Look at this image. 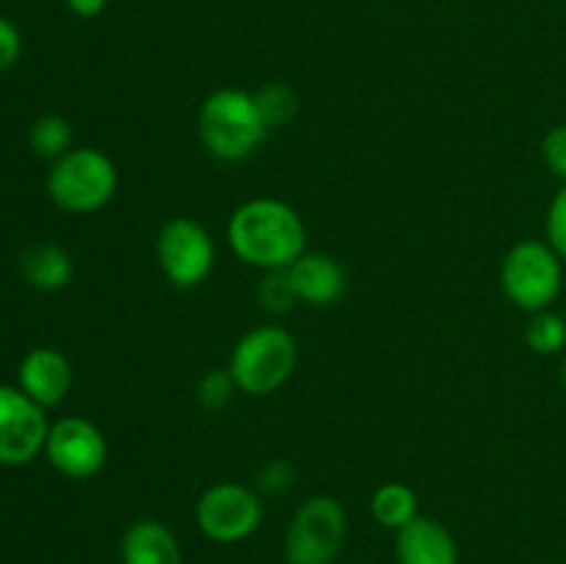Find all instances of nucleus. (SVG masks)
<instances>
[{"mask_svg": "<svg viewBox=\"0 0 566 564\" xmlns=\"http://www.w3.org/2000/svg\"><path fill=\"white\" fill-rule=\"evenodd\" d=\"M155 254L166 280L180 291L199 288L216 265V241L191 216H171L155 238Z\"/></svg>", "mask_w": 566, "mask_h": 564, "instance_id": "6e6552de", "label": "nucleus"}, {"mask_svg": "<svg viewBox=\"0 0 566 564\" xmlns=\"http://www.w3.org/2000/svg\"><path fill=\"white\" fill-rule=\"evenodd\" d=\"M227 243L241 263L285 271L307 252V224L296 208L274 197L238 205L227 221Z\"/></svg>", "mask_w": 566, "mask_h": 564, "instance_id": "f257e3e1", "label": "nucleus"}, {"mask_svg": "<svg viewBox=\"0 0 566 564\" xmlns=\"http://www.w3.org/2000/svg\"><path fill=\"white\" fill-rule=\"evenodd\" d=\"M44 188L50 202L64 213H97L114 199L119 188V171L103 149L72 147L64 158L50 164Z\"/></svg>", "mask_w": 566, "mask_h": 564, "instance_id": "7ed1b4c3", "label": "nucleus"}, {"mask_svg": "<svg viewBox=\"0 0 566 564\" xmlns=\"http://www.w3.org/2000/svg\"><path fill=\"white\" fill-rule=\"evenodd\" d=\"M22 55V36L20 28L11 20L0 17V72L11 70Z\"/></svg>", "mask_w": 566, "mask_h": 564, "instance_id": "393cba45", "label": "nucleus"}, {"mask_svg": "<svg viewBox=\"0 0 566 564\" xmlns=\"http://www.w3.org/2000/svg\"><path fill=\"white\" fill-rule=\"evenodd\" d=\"M348 536V514L332 495H313L293 512L285 531V564H335Z\"/></svg>", "mask_w": 566, "mask_h": 564, "instance_id": "423d86ee", "label": "nucleus"}, {"mask_svg": "<svg viewBox=\"0 0 566 564\" xmlns=\"http://www.w3.org/2000/svg\"><path fill=\"white\" fill-rule=\"evenodd\" d=\"M293 481H296V470L287 459H271L258 470L260 495H282L285 490H291Z\"/></svg>", "mask_w": 566, "mask_h": 564, "instance_id": "4be33fe9", "label": "nucleus"}, {"mask_svg": "<svg viewBox=\"0 0 566 564\" xmlns=\"http://www.w3.org/2000/svg\"><path fill=\"white\" fill-rule=\"evenodd\" d=\"M20 274L31 288L42 293L64 291L75 276L70 252L59 243H33L20 254Z\"/></svg>", "mask_w": 566, "mask_h": 564, "instance_id": "2eb2a0df", "label": "nucleus"}, {"mask_svg": "<svg viewBox=\"0 0 566 564\" xmlns=\"http://www.w3.org/2000/svg\"><path fill=\"white\" fill-rule=\"evenodd\" d=\"M17 382H20L17 387L31 396L39 407H59L72 390V365L59 348L36 346L22 357Z\"/></svg>", "mask_w": 566, "mask_h": 564, "instance_id": "9b49d317", "label": "nucleus"}, {"mask_svg": "<svg viewBox=\"0 0 566 564\" xmlns=\"http://www.w3.org/2000/svg\"><path fill=\"white\" fill-rule=\"evenodd\" d=\"M562 564H566V562H562Z\"/></svg>", "mask_w": 566, "mask_h": 564, "instance_id": "cd10ccee", "label": "nucleus"}, {"mask_svg": "<svg viewBox=\"0 0 566 564\" xmlns=\"http://www.w3.org/2000/svg\"><path fill=\"white\" fill-rule=\"evenodd\" d=\"M501 285L509 302L525 313L551 310L562 296L564 260L547 241L514 243L501 265Z\"/></svg>", "mask_w": 566, "mask_h": 564, "instance_id": "39448f33", "label": "nucleus"}, {"mask_svg": "<svg viewBox=\"0 0 566 564\" xmlns=\"http://www.w3.org/2000/svg\"><path fill=\"white\" fill-rule=\"evenodd\" d=\"M545 241L556 249L558 258L566 263V182L558 188V194L553 197L551 208H547Z\"/></svg>", "mask_w": 566, "mask_h": 564, "instance_id": "5701e85b", "label": "nucleus"}, {"mask_svg": "<svg viewBox=\"0 0 566 564\" xmlns=\"http://www.w3.org/2000/svg\"><path fill=\"white\" fill-rule=\"evenodd\" d=\"M258 299H260V307L269 310V313L282 315V313H291L298 302V293L293 288L291 274L285 271H263V280L258 285Z\"/></svg>", "mask_w": 566, "mask_h": 564, "instance_id": "aec40b11", "label": "nucleus"}, {"mask_svg": "<svg viewBox=\"0 0 566 564\" xmlns=\"http://www.w3.org/2000/svg\"><path fill=\"white\" fill-rule=\"evenodd\" d=\"M48 415L20 387L0 385V464L22 468L44 453Z\"/></svg>", "mask_w": 566, "mask_h": 564, "instance_id": "9d476101", "label": "nucleus"}, {"mask_svg": "<svg viewBox=\"0 0 566 564\" xmlns=\"http://www.w3.org/2000/svg\"><path fill=\"white\" fill-rule=\"evenodd\" d=\"M254 100H258V108L263 114V122L269 125V130L287 125L298 114L296 92L291 86H285V83H265L263 88L254 92Z\"/></svg>", "mask_w": 566, "mask_h": 564, "instance_id": "6ab92c4d", "label": "nucleus"}, {"mask_svg": "<svg viewBox=\"0 0 566 564\" xmlns=\"http://www.w3.org/2000/svg\"><path fill=\"white\" fill-rule=\"evenodd\" d=\"M298 343L285 326L263 324L243 332L230 354V374L247 396H271L293 376Z\"/></svg>", "mask_w": 566, "mask_h": 564, "instance_id": "20e7f679", "label": "nucleus"}, {"mask_svg": "<svg viewBox=\"0 0 566 564\" xmlns=\"http://www.w3.org/2000/svg\"><path fill=\"white\" fill-rule=\"evenodd\" d=\"M72 138L75 136H72L70 119H64L59 114L39 116L31 125V130H28V144H31L33 155L50 160V164L70 153Z\"/></svg>", "mask_w": 566, "mask_h": 564, "instance_id": "f3484780", "label": "nucleus"}, {"mask_svg": "<svg viewBox=\"0 0 566 564\" xmlns=\"http://www.w3.org/2000/svg\"><path fill=\"white\" fill-rule=\"evenodd\" d=\"M370 514L387 531H401L420 514L418 492L403 481H387L370 498Z\"/></svg>", "mask_w": 566, "mask_h": 564, "instance_id": "dca6fc26", "label": "nucleus"}, {"mask_svg": "<svg viewBox=\"0 0 566 564\" xmlns=\"http://www.w3.org/2000/svg\"><path fill=\"white\" fill-rule=\"evenodd\" d=\"M66 9L81 17V20H92V17H99L108 9V0H66Z\"/></svg>", "mask_w": 566, "mask_h": 564, "instance_id": "a878e982", "label": "nucleus"}, {"mask_svg": "<svg viewBox=\"0 0 566 564\" xmlns=\"http://www.w3.org/2000/svg\"><path fill=\"white\" fill-rule=\"evenodd\" d=\"M525 343L542 357H553L566 348V315L556 310H539L531 313L528 326H525Z\"/></svg>", "mask_w": 566, "mask_h": 564, "instance_id": "a211bd4d", "label": "nucleus"}, {"mask_svg": "<svg viewBox=\"0 0 566 564\" xmlns=\"http://www.w3.org/2000/svg\"><path fill=\"white\" fill-rule=\"evenodd\" d=\"M44 457L66 479L86 481L108 462V440L92 420L81 415H66L50 424Z\"/></svg>", "mask_w": 566, "mask_h": 564, "instance_id": "1a4fd4ad", "label": "nucleus"}, {"mask_svg": "<svg viewBox=\"0 0 566 564\" xmlns=\"http://www.w3.org/2000/svg\"><path fill=\"white\" fill-rule=\"evenodd\" d=\"M542 160H545L547 171L553 177L566 182V122L545 133V138H542Z\"/></svg>", "mask_w": 566, "mask_h": 564, "instance_id": "b1692460", "label": "nucleus"}, {"mask_svg": "<svg viewBox=\"0 0 566 564\" xmlns=\"http://www.w3.org/2000/svg\"><path fill=\"white\" fill-rule=\"evenodd\" d=\"M197 130L202 147L224 164L252 158L269 136V125L263 122L254 92L232 86L216 88L205 97L199 105Z\"/></svg>", "mask_w": 566, "mask_h": 564, "instance_id": "f03ea898", "label": "nucleus"}, {"mask_svg": "<svg viewBox=\"0 0 566 564\" xmlns=\"http://www.w3.org/2000/svg\"><path fill=\"white\" fill-rule=\"evenodd\" d=\"M564 315H566V313H564Z\"/></svg>", "mask_w": 566, "mask_h": 564, "instance_id": "c85d7f7f", "label": "nucleus"}, {"mask_svg": "<svg viewBox=\"0 0 566 564\" xmlns=\"http://www.w3.org/2000/svg\"><path fill=\"white\" fill-rule=\"evenodd\" d=\"M263 495L238 481H216L199 495L193 520L210 542L238 545L263 525Z\"/></svg>", "mask_w": 566, "mask_h": 564, "instance_id": "0eeeda50", "label": "nucleus"}, {"mask_svg": "<svg viewBox=\"0 0 566 564\" xmlns=\"http://www.w3.org/2000/svg\"><path fill=\"white\" fill-rule=\"evenodd\" d=\"M122 564H182V547L175 531L153 518L130 523L119 542Z\"/></svg>", "mask_w": 566, "mask_h": 564, "instance_id": "4468645a", "label": "nucleus"}, {"mask_svg": "<svg viewBox=\"0 0 566 564\" xmlns=\"http://www.w3.org/2000/svg\"><path fill=\"white\" fill-rule=\"evenodd\" d=\"M298 302L310 307H329L346 293V269L337 258L324 252H304L287 269Z\"/></svg>", "mask_w": 566, "mask_h": 564, "instance_id": "ddd939ff", "label": "nucleus"}, {"mask_svg": "<svg viewBox=\"0 0 566 564\" xmlns=\"http://www.w3.org/2000/svg\"><path fill=\"white\" fill-rule=\"evenodd\" d=\"M398 564H459L457 536L429 514H418L412 523L396 531Z\"/></svg>", "mask_w": 566, "mask_h": 564, "instance_id": "f8f14e48", "label": "nucleus"}, {"mask_svg": "<svg viewBox=\"0 0 566 564\" xmlns=\"http://www.w3.org/2000/svg\"><path fill=\"white\" fill-rule=\"evenodd\" d=\"M562 385H564V390H566V354H564V359H562Z\"/></svg>", "mask_w": 566, "mask_h": 564, "instance_id": "bb28decb", "label": "nucleus"}, {"mask_svg": "<svg viewBox=\"0 0 566 564\" xmlns=\"http://www.w3.org/2000/svg\"><path fill=\"white\" fill-rule=\"evenodd\" d=\"M235 393L241 390H238V382L232 379L230 368H210L197 382V401L208 412H221V409L230 407Z\"/></svg>", "mask_w": 566, "mask_h": 564, "instance_id": "412c9836", "label": "nucleus"}]
</instances>
